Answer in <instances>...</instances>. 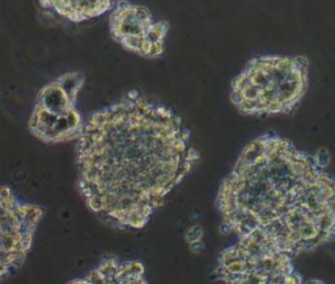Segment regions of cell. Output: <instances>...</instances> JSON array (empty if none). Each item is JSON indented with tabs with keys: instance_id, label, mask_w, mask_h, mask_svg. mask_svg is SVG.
I'll use <instances>...</instances> for the list:
<instances>
[{
	"instance_id": "cell-1",
	"label": "cell",
	"mask_w": 335,
	"mask_h": 284,
	"mask_svg": "<svg viewBox=\"0 0 335 284\" xmlns=\"http://www.w3.org/2000/svg\"><path fill=\"white\" fill-rule=\"evenodd\" d=\"M198 159L190 132L173 110L127 96L84 124L78 144L79 189L105 223L140 229Z\"/></svg>"
},
{
	"instance_id": "cell-2",
	"label": "cell",
	"mask_w": 335,
	"mask_h": 284,
	"mask_svg": "<svg viewBox=\"0 0 335 284\" xmlns=\"http://www.w3.org/2000/svg\"><path fill=\"white\" fill-rule=\"evenodd\" d=\"M334 181L287 139L258 136L240 154L217 195L223 223L239 237L254 229L292 255L334 236Z\"/></svg>"
},
{
	"instance_id": "cell-3",
	"label": "cell",
	"mask_w": 335,
	"mask_h": 284,
	"mask_svg": "<svg viewBox=\"0 0 335 284\" xmlns=\"http://www.w3.org/2000/svg\"><path fill=\"white\" fill-rule=\"evenodd\" d=\"M308 81L305 56H258L232 81L231 100L246 116L290 113L305 96Z\"/></svg>"
},
{
	"instance_id": "cell-4",
	"label": "cell",
	"mask_w": 335,
	"mask_h": 284,
	"mask_svg": "<svg viewBox=\"0 0 335 284\" xmlns=\"http://www.w3.org/2000/svg\"><path fill=\"white\" fill-rule=\"evenodd\" d=\"M84 85L80 72H68L42 86L28 127L43 143H64L80 138L84 122L75 104Z\"/></svg>"
},
{
	"instance_id": "cell-5",
	"label": "cell",
	"mask_w": 335,
	"mask_h": 284,
	"mask_svg": "<svg viewBox=\"0 0 335 284\" xmlns=\"http://www.w3.org/2000/svg\"><path fill=\"white\" fill-rule=\"evenodd\" d=\"M43 209L0 186V282L19 270L29 254Z\"/></svg>"
},
{
	"instance_id": "cell-6",
	"label": "cell",
	"mask_w": 335,
	"mask_h": 284,
	"mask_svg": "<svg viewBox=\"0 0 335 284\" xmlns=\"http://www.w3.org/2000/svg\"><path fill=\"white\" fill-rule=\"evenodd\" d=\"M169 24L156 21L148 8L120 4L110 15V33L123 49L143 58H157L164 51Z\"/></svg>"
},
{
	"instance_id": "cell-7",
	"label": "cell",
	"mask_w": 335,
	"mask_h": 284,
	"mask_svg": "<svg viewBox=\"0 0 335 284\" xmlns=\"http://www.w3.org/2000/svg\"><path fill=\"white\" fill-rule=\"evenodd\" d=\"M40 5L43 9H47L68 21L82 23L108 12L109 9H112L114 3L108 0L105 1H41Z\"/></svg>"
},
{
	"instance_id": "cell-8",
	"label": "cell",
	"mask_w": 335,
	"mask_h": 284,
	"mask_svg": "<svg viewBox=\"0 0 335 284\" xmlns=\"http://www.w3.org/2000/svg\"><path fill=\"white\" fill-rule=\"evenodd\" d=\"M203 235H205V231H203L201 225H193V227L187 229L185 239H186L187 243L190 245V243H197V241H202Z\"/></svg>"
},
{
	"instance_id": "cell-9",
	"label": "cell",
	"mask_w": 335,
	"mask_h": 284,
	"mask_svg": "<svg viewBox=\"0 0 335 284\" xmlns=\"http://www.w3.org/2000/svg\"><path fill=\"white\" fill-rule=\"evenodd\" d=\"M313 159H314V162L317 164V166L321 169H325V166H328L329 162H330V154H329V151L326 150V148H321V150H318V152H317L314 156H313Z\"/></svg>"
},
{
	"instance_id": "cell-10",
	"label": "cell",
	"mask_w": 335,
	"mask_h": 284,
	"mask_svg": "<svg viewBox=\"0 0 335 284\" xmlns=\"http://www.w3.org/2000/svg\"><path fill=\"white\" fill-rule=\"evenodd\" d=\"M203 249H205V243H203V241H197V243H190V250L193 251V253H201Z\"/></svg>"
},
{
	"instance_id": "cell-11",
	"label": "cell",
	"mask_w": 335,
	"mask_h": 284,
	"mask_svg": "<svg viewBox=\"0 0 335 284\" xmlns=\"http://www.w3.org/2000/svg\"><path fill=\"white\" fill-rule=\"evenodd\" d=\"M66 284H88V283H86L85 279H74V281L68 282V283Z\"/></svg>"
},
{
	"instance_id": "cell-12",
	"label": "cell",
	"mask_w": 335,
	"mask_h": 284,
	"mask_svg": "<svg viewBox=\"0 0 335 284\" xmlns=\"http://www.w3.org/2000/svg\"><path fill=\"white\" fill-rule=\"evenodd\" d=\"M305 284H325L322 281H318V279H309Z\"/></svg>"
}]
</instances>
